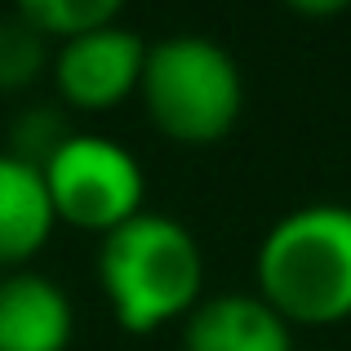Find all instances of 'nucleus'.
<instances>
[{
  "label": "nucleus",
  "mask_w": 351,
  "mask_h": 351,
  "mask_svg": "<svg viewBox=\"0 0 351 351\" xmlns=\"http://www.w3.org/2000/svg\"><path fill=\"white\" fill-rule=\"evenodd\" d=\"M98 285L125 334L187 320L205 298V254L200 240L169 214L143 209L98 245Z\"/></svg>",
  "instance_id": "f257e3e1"
},
{
  "label": "nucleus",
  "mask_w": 351,
  "mask_h": 351,
  "mask_svg": "<svg viewBox=\"0 0 351 351\" xmlns=\"http://www.w3.org/2000/svg\"><path fill=\"white\" fill-rule=\"evenodd\" d=\"M258 298L285 325H338L351 316V205H302L263 236Z\"/></svg>",
  "instance_id": "f03ea898"
},
{
  "label": "nucleus",
  "mask_w": 351,
  "mask_h": 351,
  "mask_svg": "<svg viewBox=\"0 0 351 351\" xmlns=\"http://www.w3.org/2000/svg\"><path fill=\"white\" fill-rule=\"evenodd\" d=\"M138 98L165 138L182 147H209L232 134L245 112V76L218 40L178 32L147 45Z\"/></svg>",
  "instance_id": "7ed1b4c3"
},
{
  "label": "nucleus",
  "mask_w": 351,
  "mask_h": 351,
  "mask_svg": "<svg viewBox=\"0 0 351 351\" xmlns=\"http://www.w3.org/2000/svg\"><path fill=\"white\" fill-rule=\"evenodd\" d=\"M53 218L80 232H116L134 214L147 209V173L143 160L120 138L71 129L49 160L40 165Z\"/></svg>",
  "instance_id": "20e7f679"
},
{
  "label": "nucleus",
  "mask_w": 351,
  "mask_h": 351,
  "mask_svg": "<svg viewBox=\"0 0 351 351\" xmlns=\"http://www.w3.org/2000/svg\"><path fill=\"white\" fill-rule=\"evenodd\" d=\"M143 67H147V40L125 23L58 40V49L49 58L53 89L76 112H112V107H120L129 94H138Z\"/></svg>",
  "instance_id": "39448f33"
},
{
  "label": "nucleus",
  "mask_w": 351,
  "mask_h": 351,
  "mask_svg": "<svg viewBox=\"0 0 351 351\" xmlns=\"http://www.w3.org/2000/svg\"><path fill=\"white\" fill-rule=\"evenodd\" d=\"M76 334V307L67 289L45 271L0 276V351H67Z\"/></svg>",
  "instance_id": "423d86ee"
},
{
  "label": "nucleus",
  "mask_w": 351,
  "mask_h": 351,
  "mask_svg": "<svg viewBox=\"0 0 351 351\" xmlns=\"http://www.w3.org/2000/svg\"><path fill=\"white\" fill-rule=\"evenodd\" d=\"M182 351H293V338L258 293H214L182 320Z\"/></svg>",
  "instance_id": "0eeeda50"
},
{
  "label": "nucleus",
  "mask_w": 351,
  "mask_h": 351,
  "mask_svg": "<svg viewBox=\"0 0 351 351\" xmlns=\"http://www.w3.org/2000/svg\"><path fill=\"white\" fill-rule=\"evenodd\" d=\"M53 227V205L45 178L32 160L0 152V276L32 267V258L49 245Z\"/></svg>",
  "instance_id": "6e6552de"
},
{
  "label": "nucleus",
  "mask_w": 351,
  "mask_h": 351,
  "mask_svg": "<svg viewBox=\"0 0 351 351\" xmlns=\"http://www.w3.org/2000/svg\"><path fill=\"white\" fill-rule=\"evenodd\" d=\"M14 5L18 18H27L45 40H71V36L120 23L125 0H14Z\"/></svg>",
  "instance_id": "1a4fd4ad"
},
{
  "label": "nucleus",
  "mask_w": 351,
  "mask_h": 351,
  "mask_svg": "<svg viewBox=\"0 0 351 351\" xmlns=\"http://www.w3.org/2000/svg\"><path fill=\"white\" fill-rule=\"evenodd\" d=\"M49 40L27 18H0V94L32 89L40 71L49 67Z\"/></svg>",
  "instance_id": "9d476101"
},
{
  "label": "nucleus",
  "mask_w": 351,
  "mask_h": 351,
  "mask_svg": "<svg viewBox=\"0 0 351 351\" xmlns=\"http://www.w3.org/2000/svg\"><path fill=\"white\" fill-rule=\"evenodd\" d=\"M285 5L293 14H307V18H334L343 9H351V0H285Z\"/></svg>",
  "instance_id": "9b49d317"
}]
</instances>
